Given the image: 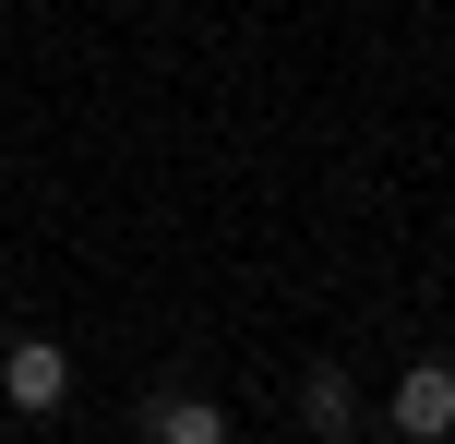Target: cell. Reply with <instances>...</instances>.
Masks as SVG:
<instances>
[{
    "mask_svg": "<svg viewBox=\"0 0 455 444\" xmlns=\"http://www.w3.org/2000/svg\"><path fill=\"white\" fill-rule=\"evenodd\" d=\"M0 397H12L24 421L72 408V349H60V336H12V349H0Z\"/></svg>",
    "mask_w": 455,
    "mask_h": 444,
    "instance_id": "obj_1",
    "label": "cell"
},
{
    "mask_svg": "<svg viewBox=\"0 0 455 444\" xmlns=\"http://www.w3.org/2000/svg\"><path fill=\"white\" fill-rule=\"evenodd\" d=\"M384 421L408 432V444H443L455 432V360H408V373L384 384Z\"/></svg>",
    "mask_w": 455,
    "mask_h": 444,
    "instance_id": "obj_2",
    "label": "cell"
},
{
    "mask_svg": "<svg viewBox=\"0 0 455 444\" xmlns=\"http://www.w3.org/2000/svg\"><path fill=\"white\" fill-rule=\"evenodd\" d=\"M144 444H228V408H216V397H180V384H156V397H144Z\"/></svg>",
    "mask_w": 455,
    "mask_h": 444,
    "instance_id": "obj_3",
    "label": "cell"
},
{
    "mask_svg": "<svg viewBox=\"0 0 455 444\" xmlns=\"http://www.w3.org/2000/svg\"><path fill=\"white\" fill-rule=\"evenodd\" d=\"M299 421H312L323 444H336L347 421H360V384H347V373H336V360H312V373H299Z\"/></svg>",
    "mask_w": 455,
    "mask_h": 444,
    "instance_id": "obj_4",
    "label": "cell"
}]
</instances>
